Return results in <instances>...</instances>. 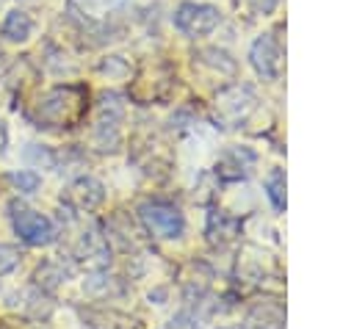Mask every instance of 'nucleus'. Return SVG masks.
<instances>
[{
  "label": "nucleus",
  "mask_w": 354,
  "mask_h": 329,
  "mask_svg": "<svg viewBox=\"0 0 354 329\" xmlns=\"http://www.w3.org/2000/svg\"><path fill=\"white\" fill-rule=\"evenodd\" d=\"M86 111V91L80 86H55L36 105V122L47 127H72Z\"/></svg>",
  "instance_id": "obj_1"
},
{
  "label": "nucleus",
  "mask_w": 354,
  "mask_h": 329,
  "mask_svg": "<svg viewBox=\"0 0 354 329\" xmlns=\"http://www.w3.org/2000/svg\"><path fill=\"white\" fill-rule=\"evenodd\" d=\"M218 8L207 6V3H183L174 11V28L191 39L196 36H207L216 25H218Z\"/></svg>",
  "instance_id": "obj_2"
},
{
  "label": "nucleus",
  "mask_w": 354,
  "mask_h": 329,
  "mask_svg": "<svg viewBox=\"0 0 354 329\" xmlns=\"http://www.w3.org/2000/svg\"><path fill=\"white\" fill-rule=\"evenodd\" d=\"M11 221H14V232L30 243V246H47L55 241V227L47 216L30 210V207H17L14 205V213H11Z\"/></svg>",
  "instance_id": "obj_3"
},
{
  "label": "nucleus",
  "mask_w": 354,
  "mask_h": 329,
  "mask_svg": "<svg viewBox=\"0 0 354 329\" xmlns=\"http://www.w3.org/2000/svg\"><path fill=\"white\" fill-rule=\"evenodd\" d=\"M141 221L158 238H180L183 227H185L183 213L174 205H166V202H147L141 207Z\"/></svg>",
  "instance_id": "obj_4"
},
{
  "label": "nucleus",
  "mask_w": 354,
  "mask_h": 329,
  "mask_svg": "<svg viewBox=\"0 0 354 329\" xmlns=\"http://www.w3.org/2000/svg\"><path fill=\"white\" fill-rule=\"evenodd\" d=\"M249 58H252V66L260 77L266 80H274L277 72H279V44L274 39V33H263L254 39L252 50H249Z\"/></svg>",
  "instance_id": "obj_5"
},
{
  "label": "nucleus",
  "mask_w": 354,
  "mask_h": 329,
  "mask_svg": "<svg viewBox=\"0 0 354 329\" xmlns=\"http://www.w3.org/2000/svg\"><path fill=\"white\" fill-rule=\"evenodd\" d=\"M252 102H254V97H252V91L246 86H232V88L218 94L216 111H218V116H224L230 122H241L246 116V111L252 108Z\"/></svg>",
  "instance_id": "obj_6"
},
{
  "label": "nucleus",
  "mask_w": 354,
  "mask_h": 329,
  "mask_svg": "<svg viewBox=\"0 0 354 329\" xmlns=\"http://www.w3.org/2000/svg\"><path fill=\"white\" fill-rule=\"evenodd\" d=\"M254 166V152L243 149V147H232L227 149L218 163H216V171L224 177V180H243Z\"/></svg>",
  "instance_id": "obj_7"
},
{
  "label": "nucleus",
  "mask_w": 354,
  "mask_h": 329,
  "mask_svg": "<svg viewBox=\"0 0 354 329\" xmlns=\"http://www.w3.org/2000/svg\"><path fill=\"white\" fill-rule=\"evenodd\" d=\"M249 323L254 329H282L285 323V312L279 301H257L249 310Z\"/></svg>",
  "instance_id": "obj_8"
},
{
  "label": "nucleus",
  "mask_w": 354,
  "mask_h": 329,
  "mask_svg": "<svg viewBox=\"0 0 354 329\" xmlns=\"http://www.w3.org/2000/svg\"><path fill=\"white\" fill-rule=\"evenodd\" d=\"M0 33H3L8 41H28L30 33H33V17H30L28 11L14 8V11L6 14V19H3V25H0Z\"/></svg>",
  "instance_id": "obj_9"
},
{
  "label": "nucleus",
  "mask_w": 354,
  "mask_h": 329,
  "mask_svg": "<svg viewBox=\"0 0 354 329\" xmlns=\"http://www.w3.org/2000/svg\"><path fill=\"white\" fill-rule=\"evenodd\" d=\"M69 199L80 207V210H91L94 205L102 202V185L91 177H80L72 188H69Z\"/></svg>",
  "instance_id": "obj_10"
},
{
  "label": "nucleus",
  "mask_w": 354,
  "mask_h": 329,
  "mask_svg": "<svg viewBox=\"0 0 354 329\" xmlns=\"http://www.w3.org/2000/svg\"><path fill=\"white\" fill-rule=\"evenodd\" d=\"M266 196L271 199V205L277 210L285 207V171L282 169H274L268 177H266Z\"/></svg>",
  "instance_id": "obj_11"
},
{
  "label": "nucleus",
  "mask_w": 354,
  "mask_h": 329,
  "mask_svg": "<svg viewBox=\"0 0 354 329\" xmlns=\"http://www.w3.org/2000/svg\"><path fill=\"white\" fill-rule=\"evenodd\" d=\"M8 180H11L19 191H25V194L36 191V188H39V182H41V177H39L36 171H14V174H8Z\"/></svg>",
  "instance_id": "obj_12"
},
{
  "label": "nucleus",
  "mask_w": 354,
  "mask_h": 329,
  "mask_svg": "<svg viewBox=\"0 0 354 329\" xmlns=\"http://www.w3.org/2000/svg\"><path fill=\"white\" fill-rule=\"evenodd\" d=\"M238 6L249 11V17H254V14H271L277 0H238Z\"/></svg>",
  "instance_id": "obj_13"
},
{
  "label": "nucleus",
  "mask_w": 354,
  "mask_h": 329,
  "mask_svg": "<svg viewBox=\"0 0 354 329\" xmlns=\"http://www.w3.org/2000/svg\"><path fill=\"white\" fill-rule=\"evenodd\" d=\"M17 260H19V254H17L14 246H0V274L11 271L17 265Z\"/></svg>",
  "instance_id": "obj_14"
},
{
  "label": "nucleus",
  "mask_w": 354,
  "mask_h": 329,
  "mask_svg": "<svg viewBox=\"0 0 354 329\" xmlns=\"http://www.w3.org/2000/svg\"><path fill=\"white\" fill-rule=\"evenodd\" d=\"M6 144H8V135H6V127L0 124V155L6 152Z\"/></svg>",
  "instance_id": "obj_15"
},
{
  "label": "nucleus",
  "mask_w": 354,
  "mask_h": 329,
  "mask_svg": "<svg viewBox=\"0 0 354 329\" xmlns=\"http://www.w3.org/2000/svg\"><path fill=\"white\" fill-rule=\"evenodd\" d=\"M224 329H241V326H224Z\"/></svg>",
  "instance_id": "obj_16"
}]
</instances>
